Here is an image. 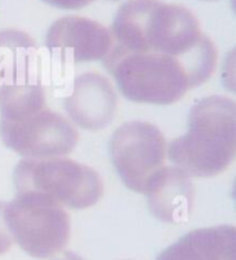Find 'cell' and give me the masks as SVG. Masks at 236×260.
<instances>
[{"mask_svg": "<svg viewBox=\"0 0 236 260\" xmlns=\"http://www.w3.org/2000/svg\"><path fill=\"white\" fill-rule=\"evenodd\" d=\"M109 54L159 53L177 58L199 45V21L184 6L161 0H129L119 7L112 26Z\"/></svg>", "mask_w": 236, "mask_h": 260, "instance_id": "obj_1", "label": "cell"}, {"mask_svg": "<svg viewBox=\"0 0 236 260\" xmlns=\"http://www.w3.org/2000/svg\"><path fill=\"white\" fill-rule=\"evenodd\" d=\"M236 155V104L222 95L202 99L192 107L188 130L167 144L173 165L189 177H214Z\"/></svg>", "mask_w": 236, "mask_h": 260, "instance_id": "obj_2", "label": "cell"}, {"mask_svg": "<svg viewBox=\"0 0 236 260\" xmlns=\"http://www.w3.org/2000/svg\"><path fill=\"white\" fill-rule=\"evenodd\" d=\"M104 61L122 94L134 103L170 105L192 89L182 60L177 57L131 53L108 54Z\"/></svg>", "mask_w": 236, "mask_h": 260, "instance_id": "obj_3", "label": "cell"}, {"mask_svg": "<svg viewBox=\"0 0 236 260\" xmlns=\"http://www.w3.org/2000/svg\"><path fill=\"white\" fill-rule=\"evenodd\" d=\"M37 47L20 30L0 32V122H17L47 108Z\"/></svg>", "mask_w": 236, "mask_h": 260, "instance_id": "obj_4", "label": "cell"}, {"mask_svg": "<svg viewBox=\"0 0 236 260\" xmlns=\"http://www.w3.org/2000/svg\"><path fill=\"white\" fill-rule=\"evenodd\" d=\"M17 194L36 192L70 209L94 206L104 194V183L90 166L56 156L24 159L14 169Z\"/></svg>", "mask_w": 236, "mask_h": 260, "instance_id": "obj_5", "label": "cell"}, {"mask_svg": "<svg viewBox=\"0 0 236 260\" xmlns=\"http://www.w3.org/2000/svg\"><path fill=\"white\" fill-rule=\"evenodd\" d=\"M5 220L13 242L36 259L60 253L69 241V216L64 206L45 195L17 194L5 205Z\"/></svg>", "mask_w": 236, "mask_h": 260, "instance_id": "obj_6", "label": "cell"}, {"mask_svg": "<svg viewBox=\"0 0 236 260\" xmlns=\"http://www.w3.org/2000/svg\"><path fill=\"white\" fill-rule=\"evenodd\" d=\"M109 156L126 187L142 194L148 180L165 166L166 137L152 123L127 122L112 135Z\"/></svg>", "mask_w": 236, "mask_h": 260, "instance_id": "obj_7", "label": "cell"}, {"mask_svg": "<svg viewBox=\"0 0 236 260\" xmlns=\"http://www.w3.org/2000/svg\"><path fill=\"white\" fill-rule=\"evenodd\" d=\"M0 137L7 148L25 159L64 156L79 141L75 125L49 108L17 122H0Z\"/></svg>", "mask_w": 236, "mask_h": 260, "instance_id": "obj_8", "label": "cell"}, {"mask_svg": "<svg viewBox=\"0 0 236 260\" xmlns=\"http://www.w3.org/2000/svg\"><path fill=\"white\" fill-rule=\"evenodd\" d=\"M69 120L82 129L98 132L115 118L117 97L105 76L86 72L73 80L70 94L64 100Z\"/></svg>", "mask_w": 236, "mask_h": 260, "instance_id": "obj_9", "label": "cell"}, {"mask_svg": "<svg viewBox=\"0 0 236 260\" xmlns=\"http://www.w3.org/2000/svg\"><path fill=\"white\" fill-rule=\"evenodd\" d=\"M46 46L68 53L76 62L104 60L112 49L108 28L85 17H64L47 30Z\"/></svg>", "mask_w": 236, "mask_h": 260, "instance_id": "obj_10", "label": "cell"}, {"mask_svg": "<svg viewBox=\"0 0 236 260\" xmlns=\"http://www.w3.org/2000/svg\"><path fill=\"white\" fill-rule=\"evenodd\" d=\"M142 194L148 208L158 220L182 223L188 220L193 208V185L191 177L177 166H163L146 183Z\"/></svg>", "mask_w": 236, "mask_h": 260, "instance_id": "obj_11", "label": "cell"}, {"mask_svg": "<svg viewBox=\"0 0 236 260\" xmlns=\"http://www.w3.org/2000/svg\"><path fill=\"white\" fill-rule=\"evenodd\" d=\"M156 260H236L235 227L218 225L191 231Z\"/></svg>", "mask_w": 236, "mask_h": 260, "instance_id": "obj_12", "label": "cell"}, {"mask_svg": "<svg viewBox=\"0 0 236 260\" xmlns=\"http://www.w3.org/2000/svg\"><path fill=\"white\" fill-rule=\"evenodd\" d=\"M5 202H0V255L6 253L13 245V238L5 220Z\"/></svg>", "mask_w": 236, "mask_h": 260, "instance_id": "obj_13", "label": "cell"}, {"mask_svg": "<svg viewBox=\"0 0 236 260\" xmlns=\"http://www.w3.org/2000/svg\"><path fill=\"white\" fill-rule=\"evenodd\" d=\"M47 5L57 7V9H64V10H77L83 9L86 6L91 5L96 0H43Z\"/></svg>", "mask_w": 236, "mask_h": 260, "instance_id": "obj_14", "label": "cell"}, {"mask_svg": "<svg viewBox=\"0 0 236 260\" xmlns=\"http://www.w3.org/2000/svg\"><path fill=\"white\" fill-rule=\"evenodd\" d=\"M53 260H85L82 256H79L75 252H70V250H66V252H62L58 257Z\"/></svg>", "mask_w": 236, "mask_h": 260, "instance_id": "obj_15", "label": "cell"}, {"mask_svg": "<svg viewBox=\"0 0 236 260\" xmlns=\"http://www.w3.org/2000/svg\"><path fill=\"white\" fill-rule=\"evenodd\" d=\"M207 2H214V0H207Z\"/></svg>", "mask_w": 236, "mask_h": 260, "instance_id": "obj_16", "label": "cell"}]
</instances>
